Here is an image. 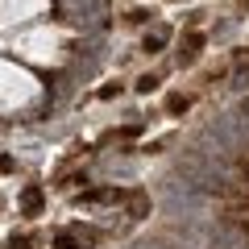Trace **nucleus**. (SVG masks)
<instances>
[{"label": "nucleus", "mask_w": 249, "mask_h": 249, "mask_svg": "<svg viewBox=\"0 0 249 249\" xmlns=\"http://www.w3.org/2000/svg\"><path fill=\"white\" fill-rule=\"evenodd\" d=\"M96 237L100 232H91V229H62V232H54V249H88V245H96Z\"/></svg>", "instance_id": "nucleus-1"}, {"label": "nucleus", "mask_w": 249, "mask_h": 249, "mask_svg": "<svg viewBox=\"0 0 249 249\" xmlns=\"http://www.w3.org/2000/svg\"><path fill=\"white\" fill-rule=\"evenodd\" d=\"M199 46H204V37H199L196 29H191V34H183V42H178V58H183V62H191V58L199 54Z\"/></svg>", "instance_id": "nucleus-2"}, {"label": "nucleus", "mask_w": 249, "mask_h": 249, "mask_svg": "<svg viewBox=\"0 0 249 249\" xmlns=\"http://www.w3.org/2000/svg\"><path fill=\"white\" fill-rule=\"evenodd\" d=\"M124 191H83L79 204H121Z\"/></svg>", "instance_id": "nucleus-3"}, {"label": "nucleus", "mask_w": 249, "mask_h": 249, "mask_svg": "<svg viewBox=\"0 0 249 249\" xmlns=\"http://www.w3.org/2000/svg\"><path fill=\"white\" fill-rule=\"evenodd\" d=\"M21 208H25V216H42V191H37V187H25Z\"/></svg>", "instance_id": "nucleus-4"}, {"label": "nucleus", "mask_w": 249, "mask_h": 249, "mask_svg": "<svg viewBox=\"0 0 249 249\" xmlns=\"http://www.w3.org/2000/svg\"><path fill=\"white\" fill-rule=\"evenodd\" d=\"M162 46H166V34H162V29H154V34H145V42H142V50H150V54H158Z\"/></svg>", "instance_id": "nucleus-5"}, {"label": "nucleus", "mask_w": 249, "mask_h": 249, "mask_svg": "<svg viewBox=\"0 0 249 249\" xmlns=\"http://www.w3.org/2000/svg\"><path fill=\"white\" fill-rule=\"evenodd\" d=\"M187 108H191V100H187V96H170V100H166V112H170V116L187 112Z\"/></svg>", "instance_id": "nucleus-6"}, {"label": "nucleus", "mask_w": 249, "mask_h": 249, "mask_svg": "<svg viewBox=\"0 0 249 249\" xmlns=\"http://www.w3.org/2000/svg\"><path fill=\"white\" fill-rule=\"evenodd\" d=\"M158 88V79H154V75H145V79H137V91H154Z\"/></svg>", "instance_id": "nucleus-7"}, {"label": "nucleus", "mask_w": 249, "mask_h": 249, "mask_svg": "<svg viewBox=\"0 0 249 249\" xmlns=\"http://www.w3.org/2000/svg\"><path fill=\"white\" fill-rule=\"evenodd\" d=\"M9 249H29V241L25 237H9Z\"/></svg>", "instance_id": "nucleus-8"}, {"label": "nucleus", "mask_w": 249, "mask_h": 249, "mask_svg": "<svg viewBox=\"0 0 249 249\" xmlns=\"http://www.w3.org/2000/svg\"><path fill=\"white\" fill-rule=\"evenodd\" d=\"M237 83H241V88H249V67H245V71L237 75Z\"/></svg>", "instance_id": "nucleus-9"}]
</instances>
